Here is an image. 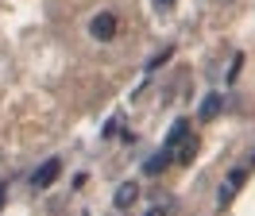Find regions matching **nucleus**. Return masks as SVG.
Returning <instances> with one entry per match:
<instances>
[{
	"mask_svg": "<svg viewBox=\"0 0 255 216\" xmlns=\"http://www.w3.org/2000/svg\"><path fill=\"white\" fill-rule=\"evenodd\" d=\"M221 112V93H209L205 101H201V120H213Z\"/></svg>",
	"mask_w": 255,
	"mask_h": 216,
	"instance_id": "obj_5",
	"label": "nucleus"
},
{
	"mask_svg": "<svg viewBox=\"0 0 255 216\" xmlns=\"http://www.w3.org/2000/svg\"><path fill=\"white\" fill-rule=\"evenodd\" d=\"M147 216H166V209H162V205H155V209H147Z\"/></svg>",
	"mask_w": 255,
	"mask_h": 216,
	"instance_id": "obj_7",
	"label": "nucleus"
},
{
	"mask_svg": "<svg viewBox=\"0 0 255 216\" xmlns=\"http://www.w3.org/2000/svg\"><path fill=\"white\" fill-rule=\"evenodd\" d=\"M151 4H155V12H170L174 8V0H151Z\"/></svg>",
	"mask_w": 255,
	"mask_h": 216,
	"instance_id": "obj_6",
	"label": "nucleus"
},
{
	"mask_svg": "<svg viewBox=\"0 0 255 216\" xmlns=\"http://www.w3.org/2000/svg\"><path fill=\"white\" fill-rule=\"evenodd\" d=\"M116 31H120V19H116L112 12H97L93 19H89V35H93V39H101V43L116 39Z\"/></svg>",
	"mask_w": 255,
	"mask_h": 216,
	"instance_id": "obj_1",
	"label": "nucleus"
},
{
	"mask_svg": "<svg viewBox=\"0 0 255 216\" xmlns=\"http://www.w3.org/2000/svg\"><path fill=\"white\" fill-rule=\"evenodd\" d=\"M58 174H62V158H47L43 166L31 170V189H50L58 182Z\"/></svg>",
	"mask_w": 255,
	"mask_h": 216,
	"instance_id": "obj_2",
	"label": "nucleus"
},
{
	"mask_svg": "<svg viewBox=\"0 0 255 216\" xmlns=\"http://www.w3.org/2000/svg\"><path fill=\"white\" fill-rule=\"evenodd\" d=\"M4 201H8V185H0V209H4Z\"/></svg>",
	"mask_w": 255,
	"mask_h": 216,
	"instance_id": "obj_8",
	"label": "nucleus"
},
{
	"mask_svg": "<svg viewBox=\"0 0 255 216\" xmlns=\"http://www.w3.org/2000/svg\"><path fill=\"white\" fill-rule=\"evenodd\" d=\"M135 201H139V185H135V182H124L116 193H112V205H116L120 213H124V209H131Z\"/></svg>",
	"mask_w": 255,
	"mask_h": 216,
	"instance_id": "obj_4",
	"label": "nucleus"
},
{
	"mask_svg": "<svg viewBox=\"0 0 255 216\" xmlns=\"http://www.w3.org/2000/svg\"><path fill=\"white\" fill-rule=\"evenodd\" d=\"M244 178H248V166H236V170H232V174H228V178L221 182V189H217V205H221V209H224V205H228V201L240 193Z\"/></svg>",
	"mask_w": 255,
	"mask_h": 216,
	"instance_id": "obj_3",
	"label": "nucleus"
}]
</instances>
